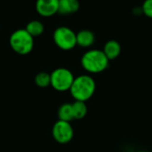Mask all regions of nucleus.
<instances>
[{"label":"nucleus","mask_w":152,"mask_h":152,"mask_svg":"<svg viewBox=\"0 0 152 152\" xmlns=\"http://www.w3.org/2000/svg\"><path fill=\"white\" fill-rule=\"evenodd\" d=\"M25 29L28 32L29 35L35 37H39L44 32L45 27L44 24L39 20H31L27 24Z\"/></svg>","instance_id":"nucleus-13"},{"label":"nucleus","mask_w":152,"mask_h":152,"mask_svg":"<svg viewBox=\"0 0 152 152\" xmlns=\"http://www.w3.org/2000/svg\"><path fill=\"white\" fill-rule=\"evenodd\" d=\"M138 152H145V151H138Z\"/></svg>","instance_id":"nucleus-16"},{"label":"nucleus","mask_w":152,"mask_h":152,"mask_svg":"<svg viewBox=\"0 0 152 152\" xmlns=\"http://www.w3.org/2000/svg\"><path fill=\"white\" fill-rule=\"evenodd\" d=\"M58 117L59 120L70 122L74 119L73 118V112H72V107L70 103H64L62 104L59 110H58Z\"/></svg>","instance_id":"nucleus-12"},{"label":"nucleus","mask_w":152,"mask_h":152,"mask_svg":"<svg viewBox=\"0 0 152 152\" xmlns=\"http://www.w3.org/2000/svg\"><path fill=\"white\" fill-rule=\"evenodd\" d=\"M51 75V86L59 92H65L70 89L75 79L72 72L65 68L54 69Z\"/></svg>","instance_id":"nucleus-4"},{"label":"nucleus","mask_w":152,"mask_h":152,"mask_svg":"<svg viewBox=\"0 0 152 152\" xmlns=\"http://www.w3.org/2000/svg\"><path fill=\"white\" fill-rule=\"evenodd\" d=\"M80 4L78 0H59L58 12L61 14H71L78 11Z\"/></svg>","instance_id":"nucleus-10"},{"label":"nucleus","mask_w":152,"mask_h":152,"mask_svg":"<svg viewBox=\"0 0 152 152\" xmlns=\"http://www.w3.org/2000/svg\"><path fill=\"white\" fill-rule=\"evenodd\" d=\"M53 41L60 49L69 51L77 45V34L71 28L61 26L55 29Z\"/></svg>","instance_id":"nucleus-5"},{"label":"nucleus","mask_w":152,"mask_h":152,"mask_svg":"<svg viewBox=\"0 0 152 152\" xmlns=\"http://www.w3.org/2000/svg\"><path fill=\"white\" fill-rule=\"evenodd\" d=\"M109 59L102 50L93 49L86 52L81 58V65L89 73L97 74L104 71L109 66Z\"/></svg>","instance_id":"nucleus-2"},{"label":"nucleus","mask_w":152,"mask_h":152,"mask_svg":"<svg viewBox=\"0 0 152 152\" xmlns=\"http://www.w3.org/2000/svg\"><path fill=\"white\" fill-rule=\"evenodd\" d=\"M142 11L147 17L152 19V0H145L143 2Z\"/></svg>","instance_id":"nucleus-15"},{"label":"nucleus","mask_w":152,"mask_h":152,"mask_svg":"<svg viewBox=\"0 0 152 152\" xmlns=\"http://www.w3.org/2000/svg\"><path fill=\"white\" fill-rule=\"evenodd\" d=\"M96 88L94 79L89 75H81L75 77L69 89L72 97L76 101L86 102L94 94Z\"/></svg>","instance_id":"nucleus-1"},{"label":"nucleus","mask_w":152,"mask_h":152,"mask_svg":"<svg viewBox=\"0 0 152 152\" xmlns=\"http://www.w3.org/2000/svg\"><path fill=\"white\" fill-rule=\"evenodd\" d=\"M10 45L15 53L25 55L32 51L34 37L25 28L17 29L10 37Z\"/></svg>","instance_id":"nucleus-3"},{"label":"nucleus","mask_w":152,"mask_h":152,"mask_svg":"<svg viewBox=\"0 0 152 152\" xmlns=\"http://www.w3.org/2000/svg\"><path fill=\"white\" fill-rule=\"evenodd\" d=\"M102 51L109 61L115 60L121 53V45L117 40H109L104 45Z\"/></svg>","instance_id":"nucleus-8"},{"label":"nucleus","mask_w":152,"mask_h":152,"mask_svg":"<svg viewBox=\"0 0 152 152\" xmlns=\"http://www.w3.org/2000/svg\"><path fill=\"white\" fill-rule=\"evenodd\" d=\"M71 107L74 119H82L86 117L87 113V106L85 102L75 101V102L71 104Z\"/></svg>","instance_id":"nucleus-11"},{"label":"nucleus","mask_w":152,"mask_h":152,"mask_svg":"<svg viewBox=\"0 0 152 152\" xmlns=\"http://www.w3.org/2000/svg\"><path fill=\"white\" fill-rule=\"evenodd\" d=\"M35 83L41 88L47 87L51 85V75L46 72H40L35 77Z\"/></svg>","instance_id":"nucleus-14"},{"label":"nucleus","mask_w":152,"mask_h":152,"mask_svg":"<svg viewBox=\"0 0 152 152\" xmlns=\"http://www.w3.org/2000/svg\"><path fill=\"white\" fill-rule=\"evenodd\" d=\"M59 0H37V12L43 17H50L58 12Z\"/></svg>","instance_id":"nucleus-7"},{"label":"nucleus","mask_w":152,"mask_h":152,"mask_svg":"<svg viewBox=\"0 0 152 152\" xmlns=\"http://www.w3.org/2000/svg\"><path fill=\"white\" fill-rule=\"evenodd\" d=\"M74 135V131L72 126L69 122L58 120L53 127V136L56 142L59 143H68L69 142Z\"/></svg>","instance_id":"nucleus-6"},{"label":"nucleus","mask_w":152,"mask_h":152,"mask_svg":"<svg viewBox=\"0 0 152 152\" xmlns=\"http://www.w3.org/2000/svg\"><path fill=\"white\" fill-rule=\"evenodd\" d=\"M94 41L95 36L91 30L83 29L77 34V45H78L81 47H90L91 45H94Z\"/></svg>","instance_id":"nucleus-9"}]
</instances>
